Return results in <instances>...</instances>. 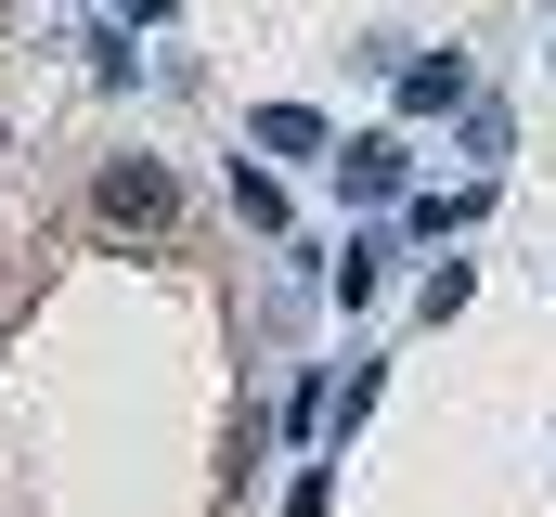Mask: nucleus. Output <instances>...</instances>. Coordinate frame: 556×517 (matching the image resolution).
<instances>
[{"label":"nucleus","mask_w":556,"mask_h":517,"mask_svg":"<svg viewBox=\"0 0 556 517\" xmlns=\"http://www.w3.org/2000/svg\"><path fill=\"white\" fill-rule=\"evenodd\" d=\"M104 207H117V220H168V181H155V168H117Z\"/></svg>","instance_id":"1"}]
</instances>
